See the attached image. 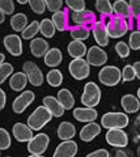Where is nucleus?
<instances>
[{
    "label": "nucleus",
    "instance_id": "f257e3e1",
    "mask_svg": "<svg viewBox=\"0 0 140 157\" xmlns=\"http://www.w3.org/2000/svg\"><path fill=\"white\" fill-rule=\"evenodd\" d=\"M130 123L128 115L120 111H110L101 117V127L106 130H123Z\"/></svg>",
    "mask_w": 140,
    "mask_h": 157
},
{
    "label": "nucleus",
    "instance_id": "f03ea898",
    "mask_svg": "<svg viewBox=\"0 0 140 157\" xmlns=\"http://www.w3.org/2000/svg\"><path fill=\"white\" fill-rule=\"evenodd\" d=\"M52 119L51 113L45 106H38L37 109L28 117V126L33 131H40Z\"/></svg>",
    "mask_w": 140,
    "mask_h": 157
},
{
    "label": "nucleus",
    "instance_id": "7ed1b4c3",
    "mask_svg": "<svg viewBox=\"0 0 140 157\" xmlns=\"http://www.w3.org/2000/svg\"><path fill=\"white\" fill-rule=\"evenodd\" d=\"M101 89L100 86L93 81H89L84 85V92L81 94V104L85 107H94L100 104L101 101Z\"/></svg>",
    "mask_w": 140,
    "mask_h": 157
},
{
    "label": "nucleus",
    "instance_id": "20e7f679",
    "mask_svg": "<svg viewBox=\"0 0 140 157\" xmlns=\"http://www.w3.org/2000/svg\"><path fill=\"white\" fill-rule=\"evenodd\" d=\"M98 80L105 86H115L122 81V71L117 66H104L98 72Z\"/></svg>",
    "mask_w": 140,
    "mask_h": 157
},
{
    "label": "nucleus",
    "instance_id": "39448f33",
    "mask_svg": "<svg viewBox=\"0 0 140 157\" xmlns=\"http://www.w3.org/2000/svg\"><path fill=\"white\" fill-rule=\"evenodd\" d=\"M106 28H108V33L110 38H122L127 34V32L130 30V25L127 20H123L117 16H112L108 22H106Z\"/></svg>",
    "mask_w": 140,
    "mask_h": 157
},
{
    "label": "nucleus",
    "instance_id": "423d86ee",
    "mask_svg": "<svg viewBox=\"0 0 140 157\" xmlns=\"http://www.w3.org/2000/svg\"><path fill=\"white\" fill-rule=\"evenodd\" d=\"M68 71L75 80H85L90 75V66L85 59H72L68 64Z\"/></svg>",
    "mask_w": 140,
    "mask_h": 157
},
{
    "label": "nucleus",
    "instance_id": "0eeeda50",
    "mask_svg": "<svg viewBox=\"0 0 140 157\" xmlns=\"http://www.w3.org/2000/svg\"><path fill=\"white\" fill-rule=\"evenodd\" d=\"M22 72L26 75L28 81L30 82L33 86H41L43 84V81H45L42 70L32 60H26L22 64Z\"/></svg>",
    "mask_w": 140,
    "mask_h": 157
},
{
    "label": "nucleus",
    "instance_id": "6e6552de",
    "mask_svg": "<svg viewBox=\"0 0 140 157\" xmlns=\"http://www.w3.org/2000/svg\"><path fill=\"white\" fill-rule=\"evenodd\" d=\"M49 144H50L49 135L40 132L36 136H33V139L28 143V151L30 152V155H43L46 149L49 148Z\"/></svg>",
    "mask_w": 140,
    "mask_h": 157
},
{
    "label": "nucleus",
    "instance_id": "1a4fd4ad",
    "mask_svg": "<svg viewBox=\"0 0 140 157\" xmlns=\"http://www.w3.org/2000/svg\"><path fill=\"white\" fill-rule=\"evenodd\" d=\"M85 60L88 62L89 66L93 67H104L108 62V54L100 46H92L88 48Z\"/></svg>",
    "mask_w": 140,
    "mask_h": 157
},
{
    "label": "nucleus",
    "instance_id": "9d476101",
    "mask_svg": "<svg viewBox=\"0 0 140 157\" xmlns=\"http://www.w3.org/2000/svg\"><path fill=\"white\" fill-rule=\"evenodd\" d=\"M105 139L106 143L114 148H126L128 145V135L123 130H108Z\"/></svg>",
    "mask_w": 140,
    "mask_h": 157
},
{
    "label": "nucleus",
    "instance_id": "9b49d317",
    "mask_svg": "<svg viewBox=\"0 0 140 157\" xmlns=\"http://www.w3.org/2000/svg\"><path fill=\"white\" fill-rule=\"evenodd\" d=\"M92 34L94 37V41L100 47H106L109 45L110 37L108 33V28H106V22L104 18L98 20L97 22L92 26Z\"/></svg>",
    "mask_w": 140,
    "mask_h": 157
},
{
    "label": "nucleus",
    "instance_id": "f8f14e48",
    "mask_svg": "<svg viewBox=\"0 0 140 157\" xmlns=\"http://www.w3.org/2000/svg\"><path fill=\"white\" fill-rule=\"evenodd\" d=\"M34 100H36V94L32 90H24L20 96L14 98L12 109L16 114H21V113L25 111V109L29 105L34 102Z\"/></svg>",
    "mask_w": 140,
    "mask_h": 157
},
{
    "label": "nucleus",
    "instance_id": "ddd939ff",
    "mask_svg": "<svg viewBox=\"0 0 140 157\" xmlns=\"http://www.w3.org/2000/svg\"><path fill=\"white\" fill-rule=\"evenodd\" d=\"M4 47L7 48V51L13 56H20L22 54V41L21 37L17 34H8L7 37H4Z\"/></svg>",
    "mask_w": 140,
    "mask_h": 157
},
{
    "label": "nucleus",
    "instance_id": "4468645a",
    "mask_svg": "<svg viewBox=\"0 0 140 157\" xmlns=\"http://www.w3.org/2000/svg\"><path fill=\"white\" fill-rule=\"evenodd\" d=\"M72 20H74L75 25H81V26H86L90 28L97 22V17H96V13L93 11H89V9H84L81 12H77L72 14Z\"/></svg>",
    "mask_w": 140,
    "mask_h": 157
},
{
    "label": "nucleus",
    "instance_id": "2eb2a0df",
    "mask_svg": "<svg viewBox=\"0 0 140 157\" xmlns=\"http://www.w3.org/2000/svg\"><path fill=\"white\" fill-rule=\"evenodd\" d=\"M74 118L81 123H92L98 118V113L93 107H76L74 109Z\"/></svg>",
    "mask_w": 140,
    "mask_h": 157
},
{
    "label": "nucleus",
    "instance_id": "dca6fc26",
    "mask_svg": "<svg viewBox=\"0 0 140 157\" xmlns=\"http://www.w3.org/2000/svg\"><path fill=\"white\" fill-rule=\"evenodd\" d=\"M77 143L74 140H67L62 141V143L56 147L52 157H75L77 153Z\"/></svg>",
    "mask_w": 140,
    "mask_h": 157
},
{
    "label": "nucleus",
    "instance_id": "f3484780",
    "mask_svg": "<svg viewBox=\"0 0 140 157\" xmlns=\"http://www.w3.org/2000/svg\"><path fill=\"white\" fill-rule=\"evenodd\" d=\"M12 134L14 139L20 143H25V141H30L33 139V130L28 124L24 123H14L12 128Z\"/></svg>",
    "mask_w": 140,
    "mask_h": 157
},
{
    "label": "nucleus",
    "instance_id": "a211bd4d",
    "mask_svg": "<svg viewBox=\"0 0 140 157\" xmlns=\"http://www.w3.org/2000/svg\"><path fill=\"white\" fill-rule=\"evenodd\" d=\"M52 22L56 28L58 32H66V30H70L71 26H70V14L67 9H62V11L56 12L52 14Z\"/></svg>",
    "mask_w": 140,
    "mask_h": 157
},
{
    "label": "nucleus",
    "instance_id": "6ab92c4d",
    "mask_svg": "<svg viewBox=\"0 0 140 157\" xmlns=\"http://www.w3.org/2000/svg\"><path fill=\"white\" fill-rule=\"evenodd\" d=\"M30 52L33 56L36 58H45V55L47 54V51L50 50V46L47 43L46 39L40 38V37H36L34 39H32L30 42Z\"/></svg>",
    "mask_w": 140,
    "mask_h": 157
},
{
    "label": "nucleus",
    "instance_id": "aec40b11",
    "mask_svg": "<svg viewBox=\"0 0 140 157\" xmlns=\"http://www.w3.org/2000/svg\"><path fill=\"white\" fill-rule=\"evenodd\" d=\"M101 134V124L96 123V122H92V123H86L83 128L80 130V139L85 141V143H89Z\"/></svg>",
    "mask_w": 140,
    "mask_h": 157
},
{
    "label": "nucleus",
    "instance_id": "412c9836",
    "mask_svg": "<svg viewBox=\"0 0 140 157\" xmlns=\"http://www.w3.org/2000/svg\"><path fill=\"white\" fill-rule=\"evenodd\" d=\"M43 106H45L46 109L51 113V115L55 117V118H60L66 111L64 107L60 105L59 101H58V98L52 97V96H46L43 98Z\"/></svg>",
    "mask_w": 140,
    "mask_h": 157
},
{
    "label": "nucleus",
    "instance_id": "4be33fe9",
    "mask_svg": "<svg viewBox=\"0 0 140 157\" xmlns=\"http://www.w3.org/2000/svg\"><path fill=\"white\" fill-rule=\"evenodd\" d=\"M120 105L126 114H134L140 110V101L134 94H124L120 98Z\"/></svg>",
    "mask_w": 140,
    "mask_h": 157
},
{
    "label": "nucleus",
    "instance_id": "5701e85b",
    "mask_svg": "<svg viewBox=\"0 0 140 157\" xmlns=\"http://www.w3.org/2000/svg\"><path fill=\"white\" fill-rule=\"evenodd\" d=\"M67 51H68V55L71 58L84 59V56H86V52H88V47L81 41H71L67 46Z\"/></svg>",
    "mask_w": 140,
    "mask_h": 157
},
{
    "label": "nucleus",
    "instance_id": "b1692460",
    "mask_svg": "<svg viewBox=\"0 0 140 157\" xmlns=\"http://www.w3.org/2000/svg\"><path fill=\"white\" fill-rule=\"evenodd\" d=\"M56 134L62 141L72 140L76 135V127L74 126V123H71V122H62V123H59V126H58Z\"/></svg>",
    "mask_w": 140,
    "mask_h": 157
},
{
    "label": "nucleus",
    "instance_id": "393cba45",
    "mask_svg": "<svg viewBox=\"0 0 140 157\" xmlns=\"http://www.w3.org/2000/svg\"><path fill=\"white\" fill-rule=\"evenodd\" d=\"M113 12H114V16L127 20V21L131 18V8H130V3L126 2V0H117V2H114Z\"/></svg>",
    "mask_w": 140,
    "mask_h": 157
},
{
    "label": "nucleus",
    "instance_id": "a878e982",
    "mask_svg": "<svg viewBox=\"0 0 140 157\" xmlns=\"http://www.w3.org/2000/svg\"><path fill=\"white\" fill-rule=\"evenodd\" d=\"M43 60H45V64L47 67L56 68L62 63V60H63V54H62V51L59 50V48L52 47L47 51L45 58H43Z\"/></svg>",
    "mask_w": 140,
    "mask_h": 157
},
{
    "label": "nucleus",
    "instance_id": "bb28decb",
    "mask_svg": "<svg viewBox=\"0 0 140 157\" xmlns=\"http://www.w3.org/2000/svg\"><path fill=\"white\" fill-rule=\"evenodd\" d=\"M28 77L24 72H16L13 73L9 78V86L14 92H22L28 85Z\"/></svg>",
    "mask_w": 140,
    "mask_h": 157
},
{
    "label": "nucleus",
    "instance_id": "cd10ccee",
    "mask_svg": "<svg viewBox=\"0 0 140 157\" xmlns=\"http://www.w3.org/2000/svg\"><path fill=\"white\" fill-rule=\"evenodd\" d=\"M58 101L60 102V105L64 107V110H71V109H74V106H75V97L74 94L71 93V90L68 89H60L59 92H58Z\"/></svg>",
    "mask_w": 140,
    "mask_h": 157
},
{
    "label": "nucleus",
    "instance_id": "c85d7f7f",
    "mask_svg": "<svg viewBox=\"0 0 140 157\" xmlns=\"http://www.w3.org/2000/svg\"><path fill=\"white\" fill-rule=\"evenodd\" d=\"M90 32H92V29H90V28L81 26V25L71 26V29H70L72 41H81V42L86 41V39L90 37Z\"/></svg>",
    "mask_w": 140,
    "mask_h": 157
},
{
    "label": "nucleus",
    "instance_id": "c756f323",
    "mask_svg": "<svg viewBox=\"0 0 140 157\" xmlns=\"http://www.w3.org/2000/svg\"><path fill=\"white\" fill-rule=\"evenodd\" d=\"M29 25L28 24V17L25 13H16L11 17V28L14 32H24L25 28Z\"/></svg>",
    "mask_w": 140,
    "mask_h": 157
},
{
    "label": "nucleus",
    "instance_id": "7c9ffc66",
    "mask_svg": "<svg viewBox=\"0 0 140 157\" xmlns=\"http://www.w3.org/2000/svg\"><path fill=\"white\" fill-rule=\"evenodd\" d=\"M96 9H97V12L101 14V17L104 20L114 16L113 4L110 3L109 0H97V2H96Z\"/></svg>",
    "mask_w": 140,
    "mask_h": 157
},
{
    "label": "nucleus",
    "instance_id": "2f4dec72",
    "mask_svg": "<svg viewBox=\"0 0 140 157\" xmlns=\"http://www.w3.org/2000/svg\"><path fill=\"white\" fill-rule=\"evenodd\" d=\"M55 32H56V28L54 25V22H52V20L43 18L42 21L40 22V33L42 34L43 37L52 38L55 36Z\"/></svg>",
    "mask_w": 140,
    "mask_h": 157
},
{
    "label": "nucleus",
    "instance_id": "473e14b6",
    "mask_svg": "<svg viewBox=\"0 0 140 157\" xmlns=\"http://www.w3.org/2000/svg\"><path fill=\"white\" fill-rule=\"evenodd\" d=\"M46 81L49 82V85L52 88L60 86L62 82H63V73L58 70V68H52V70L49 71V73H47Z\"/></svg>",
    "mask_w": 140,
    "mask_h": 157
},
{
    "label": "nucleus",
    "instance_id": "72a5a7b5",
    "mask_svg": "<svg viewBox=\"0 0 140 157\" xmlns=\"http://www.w3.org/2000/svg\"><path fill=\"white\" fill-rule=\"evenodd\" d=\"M38 33H40V22H38L37 20H34V21H32L25 28V30L22 32L21 37L24 39H34Z\"/></svg>",
    "mask_w": 140,
    "mask_h": 157
},
{
    "label": "nucleus",
    "instance_id": "f704fd0d",
    "mask_svg": "<svg viewBox=\"0 0 140 157\" xmlns=\"http://www.w3.org/2000/svg\"><path fill=\"white\" fill-rule=\"evenodd\" d=\"M130 8H131V18L128 20V25H131L134 21L140 18V0H131Z\"/></svg>",
    "mask_w": 140,
    "mask_h": 157
},
{
    "label": "nucleus",
    "instance_id": "c9c22d12",
    "mask_svg": "<svg viewBox=\"0 0 140 157\" xmlns=\"http://www.w3.org/2000/svg\"><path fill=\"white\" fill-rule=\"evenodd\" d=\"M114 47H115V52L118 54L119 58H122V59L128 58L130 51H131V48H130L128 43L123 42V41H119V42H117V45H115Z\"/></svg>",
    "mask_w": 140,
    "mask_h": 157
},
{
    "label": "nucleus",
    "instance_id": "e433bc0d",
    "mask_svg": "<svg viewBox=\"0 0 140 157\" xmlns=\"http://www.w3.org/2000/svg\"><path fill=\"white\" fill-rule=\"evenodd\" d=\"M128 46L131 50L140 51V30H132L128 37Z\"/></svg>",
    "mask_w": 140,
    "mask_h": 157
},
{
    "label": "nucleus",
    "instance_id": "4c0bfd02",
    "mask_svg": "<svg viewBox=\"0 0 140 157\" xmlns=\"http://www.w3.org/2000/svg\"><path fill=\"white\" fill-rule=\"evenodd\" d=\"M66 6L74 13H77V12H81L85 9V2L84 0H67Z\"/></svg>",
    "mask_w": 140,
    "mask_h": 157
},
{
    "label": "nucleus",
    "instance_id": "58836bf2",
    "mask_svg": "<svg viewBox=\"0 0 140 157\" xmlns=\"http://www.w3.org/2000/svg\"><path fill=\"white\" fill-rule=\"evenodd\" d=\"M13 73V66L11 63H3L0 66V84H3L9 76H12Z\"/></svg>",
    "mask_w": 140,
    "mask_h": 157
},
{
    "label": "nucleus",
    "instance_id": "ea45409f",
    "mask_svg": "<svg viewBox=\"0 0 140 157\" xmlns=\"http://www.w3.org/2000/svg\"><path fill=\"white\" fill-rule=\"evenodd\" d=\"M11 147V135L6 128H0V151H6Z\"/></svg>",
    "mask_w": 140,
    "mask_h": 157
},
{
    "label": "nucleus",
    "instance_id": "a19ab883",
    "mask_svg": "<svg viewBox=\"0 0 140 157\" xmlns=\"http://www.w3.org/2000/svg\"><path fill=\"white\" fill-rule=\"evenodd\" d=\"M135 78H136V75H135V70L132 64H126L122 70V81L128 82L135 80Z\"/></svg>",
    "mask_w": 140,
    "mask_h": 157
},
{
    "label": "nucleus",
    "instance_id": "79ce46f5",
    "mask_svg": "<svg viewBox=\"0 0 140 157\" xmlns=\"http://www.w3.org/2000/svg\"><path fill=\"white\" fill-rule=\"evenodd\" d=\"M30 9L37 14H42L46 11V2L45 0H30L29 2Z\"/></svg>",
    "mask_w": 140,
    "mask_h": 157
},
{
    "label": "nucleus",
    "instance_id": "37998d69",
    "mask_svg": "<svg viewBox=\"0 0 140 157\" xmlns=\"http://www.w3.org/2000/svg\"><path fill=\"white\" fill-rule=\"evenodd\" d=\"M46 9L54 14L63 9V2L62 0H46Z\"/></svg>",
    "mask_w": 140,
    "mask_h": 157
},
{
    "label": "nucleus",
    "instance_id": "c03bdc74",
    "mask_svg": "<svg viewBox=\"0 0 140 157\" xmlns=\"http://www.w3.org/2000/svg\"><path fill=\"white\" fill-rule=\"evenodd\" d=\"M0 12L4 14H13L14 3L12 0H0Z\"/></svg>",
    "mask_w": 140,
    "mask_h": 157
},
{
    "label": "nucleus",
    "instance_id": "a18cd8bd",
    "mask_svg": "<svg viewBox=\"0 0 140 157\" xmlns=\"http://www.w3.org/2000/svg\"><path fill=\"white\" fill-rule=\"evenodd\" d=\"M85 157H110V153H109L108 149L101 148V149H97L94 152H90V153H88Z\"/></svg>",
    "mask_w": 140,
    "mask_h": 157
},
{
    "label": "nucleus",
    "instance_id": "49530a36",
    "mask_svg": "<svg viewBox=\"0 0 140 157\" xmlns=\"http://www.w3.org/2000/svg\"><path fill=\"white\" fill-rule=\"evenodd\" d=\"M132 132L135 135V139H140V114L135 118L132 124Z\"/></svg>",
    "mask_w": 140,
    "mask_h": 157
},
{
    "label": "nucleus",
    "instance_id": "de8ad7c7",
    "mask_svg": "<svg viewBox=\"0 0 140 157\" xmlns=\"http://www.w3.org/2000/svg\"><path fill=\"white\" fill-rule=\"evenodd\" d=\"M113 157H134L132 156V152L130 149H126V148H118L117 151L114 152Z\"/></svg>",
    "mask_w": 140,
    "mask_h": 157
},
{
    "label": "nucleus",
    "instance_id": "09e8293b",
    "mask_svg": "<svg viewBox=\"0 0 140 157\" xmlns=\"http://www.w3.org/2000/svg\"><path fill=\"white\" fill-rule=\"evenodd\" d=\"M7 104V96H6V92H4L2 88H0V110H3L6 107Z\"/></svg>",
    "mask_w": 140,
    "mask_h": 157
},
{
    "label": "nucleus",
    "instance_id": "8fccbe9b",
    "mask_svg": "<svg viewBox=\"0 0 140 157\" xmlns=\"http://www.w3.org/2000/svg\"><path fill=\"white\" fill-rule=\"evenodd\" d=\"M132 67H134V70H135V75H136V78H139V80H140V60L139 62H135L134 64H132Z\"/></svg>",
    "mask_w": 140,
    "mask_h": 157
},
{
    "label": "nucleus",
    "instance_id": "3c124183",
    "mask_svg": "<svg viewBox=\"0 0 140 157\" xmlns=\"http://www.w3.org/2000/svg\"><path fill=\"white\" fill-rule=\"evenodd\" d=\"M4 59H6V55H4V54H2V52H0V66H2L3 63H6V62H4Z\"/></svg>",
    "mask_w": 140,
    "mask_h": 157
},
{
    "label": "nucleus",
    "instance_id": "603ef678",
    "mask_svg": "<svg viewBox=\"0 0 140 157\" xmlns=\"http://www.w3.org/2000/svg\"><path fill=\"white\" fill-rule=\"evenodd\" d=\"M4 20H6V14L0 12V24H3V22H4Z\"/></svg>",
    "mask_w": 140,
    "mask_h": 157
},
{
    "label": "nucleus",
    "instance_id": "864d4df0",
    "mask_svg": "<svg viewBox=\"0 0 140 157\" xmlns=\"http://www.w3.org/2000/svg\"><path fill=\"white\" fill-rule=\"evenodd\" d=\"M28 157H45V156H43V155H30Z\"/></svg>",
    "mask_w": 140,
    "mask_h": 157
},
{
    "label": "nucleus",
    "instance_id": "5fc2aeb1",
    "mask_svg": "<svg viewBox=\"0 0 140 157\" xmlns=\"http://www.w3.org/2000/svg\"><path fill=\"white\" fill-rule=\"evenodd\" d=\"M29 4V2H26V0H18V4Z\"/></svg>",
    "mask_w": 140,
    "mask_h": 157
},
{
    "label": "nucleus",
    "instance_id": "6e6d98bb",
    "mask_svg": "<svg viewBox=\"0 0 140 157\" xmlns=\"http://www.w3.org/2000/svg\"><path fill=\"white\" fill-rule=\"evenodd\" d=\"M136 97L139 98V101H140V88L138 89V92H136Z\"/></svg>",
    "mask_w": 140,
    "mask_h": 157
},
{
    "label": "nucleus",
    "instance_id": "4d7b16f0",
    "mask_svg": "<svg viewBox=\"0 0 140 157\" xmlns=\"http://www.w3.org/2000/svg\"><path fill=\"white\" fill-rule=\"evenodd\" d=\"M136 152H138V157H140V145H139V148H138Z\"/></svg>",
    "mask_w": 140,
    "mask_h": 157
},
{
    "label": "nucleus",
    "instance_id": "13d9d810",
    "mask_svg": "<svg viewBox=\"0 0 140 157\" xmlns=\"http://www.w3.org/2000/svg\"><path fill=\"white\" fill-rule=\"evenodd\" d=\"M138 30H140V24H139V28H138Z\"/></svg>",
    "mask_w": 140,
    "mask_h": 157
},
{
    "label": "nucleus",
    "instance_id": "bf43d9fd",
    "mask_svg": "<svg viewBox=\"0 0 140 157\" xmlns=\"http://www.w3.org/2000/svg\"><path fill=\"white\" fill-rule=\"evenodd\" d=\"M7 157H11V156H7Z\"/></svg>",
    "mask_w": 140,
    "mask_h": 157
}]
</instances>
